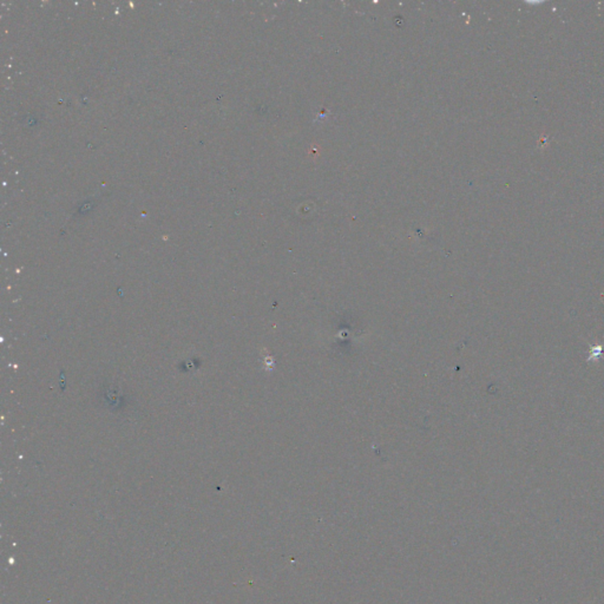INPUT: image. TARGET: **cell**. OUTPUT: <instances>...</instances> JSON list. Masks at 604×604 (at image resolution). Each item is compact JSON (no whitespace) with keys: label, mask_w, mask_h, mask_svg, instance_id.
<instances>
[{"label":"cell","mask_w":604,"mask_h":604,"mask_svg":"<svg viewBox=\"0 0 604 604\" xmlns=\"http://www.w3.org/2000/svg\"><path fill=\"white\" fill-rule=\"evenodd\" d=\"M603 351L604 348L601 344H595V345H591L589 348V357L587 358V362H596V361H599L601 358L603 357Z\"/></svg>","instance_id":"1"}]
</instances>
